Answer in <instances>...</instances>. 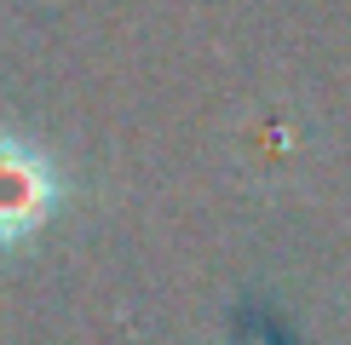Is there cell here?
<instances>
[{"label":"cell","instance_id":"6da1fadb","mask_svg":"<svg viewBox=\"0 0 351 345\" xmlns=\"http://www.w3.org/2000/svg\"><path fill=\"white\" fill-rule=\"evenodd\" d=\"M58 196H64V184H58V167L47 162V150L0 133V248L35 242L58 213Z\"/></svg>","mask_w":351,"mask_h":345}]
</instances>
